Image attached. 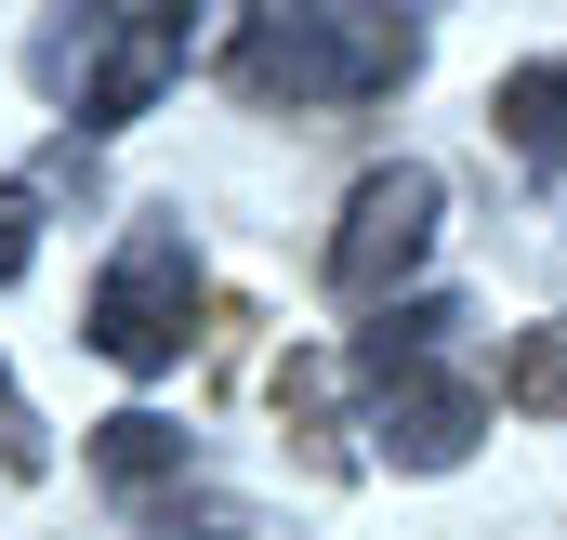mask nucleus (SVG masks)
I'll return each instance as SVG.
<instances>
[{"instance_id":"5","label":"nucleus","mask_w":567,"mask_h":540,"mask_svg":"<svg viewBox=\"0 0 567 540\" xmlns=\"http://www.w3.org/2000/svg\"><path fill=\"white\" fill-rule=\"evenodd\" d=\"M435 251V172L423 158H383V172H357V198H343V238H330V290L343 303H383L396 277Z\"/></svg>"},{"instance_id":"1","label":"nucleus","mask_w":567,"mask_h":540,"mask_svg":"<svg viewBox=\"0 0 567 540\" xmlns=\"http://www.w3.org/2000/svg\"><path fill=\"white\" fill-rule=\"evenodd\" d=\"M423 66V13H251L225 40V93L265 120H330L370 106Z\"/></svg>"},{"instance_id":"8","label":"nucleus","mask_w":567,"mask_h":540,"mask_svg":"<svg viewBox=\"0 0 567 540\" xmlns=\"http://www.w3.org/2000/svg\"><path fill=\"white\" fill-rule=\"evenodd\" d=\"M502 396L528 408V422H567V330H515V356H502Z\"/></svg>"},{"instance_id":"10","label":"nucleus","mask_w":567,"mask_h":540,"mask_svg":"<svg viewBox=\"0 0 567 540\" xmlns=\"http://www.w3.org/2000/svg\"><path fill=\"white\" fill-rule=\"evenodd\" d=\"M27 238H40V211H27V185H0V290H13V264H27Z\"/></svg>"},{"instance_id":"6","label":"nucleus","mask_w":567,"mask_h":540,"mask_svg":"<svg viewBox=\"0 0 567 540\" xmlns=\"http://www.w3.org/2000/svg\"><path fill=\"white\" fill-rule=\"evenodd\" d=\"M488 133L515 145V158H542V172H567V53L515 66V80L488 93Z\"/></svg>"},{"instance_id":"4","label":"nucleus","mask_w":567,"mask_h":540,"mask_svg":"<svg viewBox=\"0 0 567 540\" xmlns=\"http://www.w3.org/2000/svg\"><path fill=\"white\" fill-rule=\"evenodd\" d=\"M80 330H93L106 370H172L198 343V251H185V225H133L120 264L93 277V316Z\"/></svg>"},{"instance_id":"3","label":"nucleus","mask_w":567,"mask_h":540,"mask_svg":"<svg viewBox=\"0 0 567 540\" xmlns=\"http://www.w3.org/2000/svg\"><path fill=\"white\" fill-rule=\"evenodd\" d=\"M185 53H198L185 13H53V27L27 40V80H40L80 133H120V120H145V106L185 80Z\"/></svg>"},{"instance_id":"9","label":"nucleus","mask_w":567,"mask_h":540,"mask_svg":"<svg viewBox=\"0 0 567 540\" xmlns=\"http://www.w3.org/2000/svg\"><path fill=\"white\" fill-rule=\"evenodd\" d=\"M53 461V435H40V408L13 396V370H0V475H40Z\"/></svg>"},{"instance_id":"2","label":"nucleus","mask_w":567,"mask_h":540,"mask_svg":"<svg viewBox=\"0 0 567 540\" xmlns=\"http://www.w3.org/2000/svg\"><path fill=\"white\" fill-rule=\"evenodd\" d=\"M449 303H396L383 330H357V396H370V448L410 461V475H449L475 435H488V396L449 370Z\"/></svg>"},{"instance_id":"7","label":"nucleus","mask_w":567,"mask_h":540,"mask_svg":"<svg viewBox=\"0 0 567 540\" xmlns=\"http://www.w3.org/2000/svg\"><path fill=\"white\" fill-rule=\"evenodd\" d=\"M93 475H106V488H172V475H185V435H172L158 408H120V422H93Z\"/></svg>"}]
</instances>
